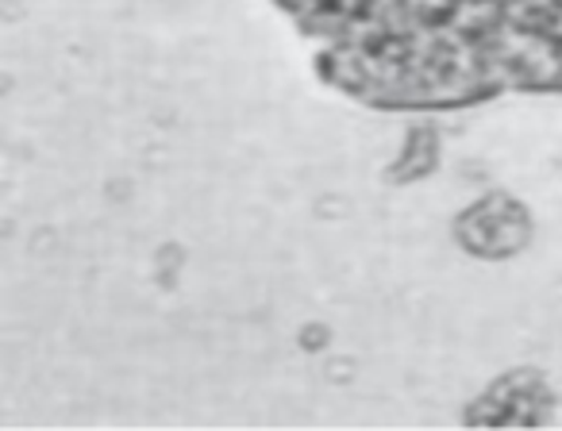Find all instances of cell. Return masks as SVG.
<instances>
[{
    "instance_id": "3957f363",
    "label": "cell",
    "mask_w": 562,
    "mask_h": 431,
    "mask_svg": "<svg viewBox=\"0 0 562 431\" xmlns=\"http://www.w3.org/2000/svg\"><path fill=\"white\" fill-rule=\"evenodd\" d=\"M436 162H439V139H436V132L420 127V132L408 135L405 155H401V162L390 170V181H416V178H428V173L436 170Z\"/></svg>"
},
{
    "instance_id": "7a4b0ae2",
    "label": "cell",
    "mask_w": 562,
    "mask_h": 431,
    "mask_svg": "<svg viewBox=\"0 0 562 431\" xmlns=\"http://www.w3.org/2000/svg\"><path fill=\"white\" fill-rule=\"evenodd\" d=\"M490 412L470 416V423H539L547 420L551 393L539 374H508L482 397Z\"/></svg>"
},
{
    "instance_id": "6da1fadb",
    "label": "cell",
    "mask_w": 562,
    "mask_h": 431,
    "mask_svg": "<svg viewBox=\"0 0 562 431\" xmlns=\"http://www.w3.org/2000/svg\"><path fill=\"white\" fill-rule=\"evenodd\" d=\"M454 236L470 254L482 259H508L531 239V216L524 204H516L505 193H490L477 204H470L454 224Z\"/></svg>"
}]
</instances>
